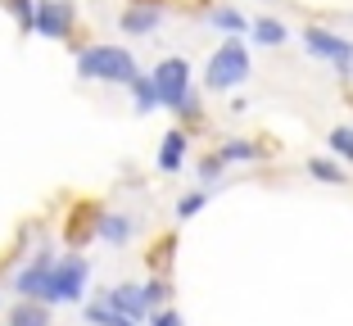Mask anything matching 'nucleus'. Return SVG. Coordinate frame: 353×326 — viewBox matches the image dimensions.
<instances>
[{"label": "nucleus", "mask_w": 353, "mask_h": 326, "mask_svg": "<svg viewBox=\"0 0 353 326\" xmlns=\"http://www.w3.org/2000/svg\"><path fill=\"white\" fill-rule=\"evenodd\" d=\"M95 218H100V204L95 200H77L73 209H68V218H63V245L82 254L86 245L95 241Z\"/></svg>", "instance_id": "8"}, {"label": "nucleus", "mask_w": 353, "mask_h": 326, "mask_svg": "<svg viewBox=\"0 0 353 326\" xmlns=\"http://www.w3.org/2000/svg\"><path fill=\"white\" fill-rule=\"evenodd\" d=\"M163 5L159 0H132L123 14H118V28L127 32V37H150V32H159V23H163Z\"/></svg>", "instance_id": "9"}, {"label": "nucleus", "mask_w": 353, "mask_h": 326, "mask_svg": "<svg viewBox=\"0 0 353 326\" xmlns=\"http://www.w3.org/2000/svg\"><path fill=\"white\" fill-rule=\"evenodd\" d=\"M127 91H132V100H136V114H154V109H159V95H154L150 73H136L132 82H127Z\"/></svg>", "instance_id": "19"}, {"label": "nucleus", "mask_w": 353, "mask_h": 326, "mask_svg": "<svg viewBox=\"0 0 353 326\" xmlns=\"http://www.w3.org/2000/svg\"><path fill=\"white\" fill-rule=\"evenodd\" d=\"M308 177H317V181H326V186H344V163L340 159H322V154H312L308 159Z\"/></svg>", "instance_id": "20"}, {"label": "nucleus", "mask_w": 353, "mask_h": 326, "mask_svg": "<svg viewBox=\"0 0 353 326\" xmlns=\"http://www.w3.org/2000/svg\"><path fill=\"white\" fill-rule=\"evenodd\" d=\"M82 317H86V326H141V322H132V317L114 313V308L104 304L100 295H95V299H86V304H82Z\"/></svg>", "instance_id": "15"}, {"label": "nucleus", "mask_w": 353, "mask_h": 326, "mask_svg": "<svg viewBox=\"0 0 353 326\" xmlns=\"http://www.w3.org/2000/svg\"><path fill=\"white\" fill-rule=\"evenodd\" d=\"M141 295H145V308H168L172 304V276H150L141 285Z\"/></svg>", "instance_id": "21"}, {"label": "nucleus", "mask_w": 353, "mask_h": 326, "mask_svg": "<svg viewBox=\"0 0 353 326\" xmlns=\"http://www.w3.org/2000/svg\"><path fill=\"white\" fill-rule=\"evenodd\" d=\"M250 73H254L250 45L240 41V37H227L218 50L208 54V63H204V86H208V91H236Z\"/></svg>", "instance_id": "3"}, {"label": "nucleus", "mask_w": 353, "mask_h": 326, "mask_svg": "<svg viewBox=\"0 0 353 326\" xmlns=\"http://www.w3.org/2000/svg\"><path fill=\"white\" fill-rule=\"evenodd\" d=\"M145 326H186V322H181V313L168 304V308H150V313H145Z\"/></svg>", "instance_id": "26"}, {"label": "nucleus", "mask_w": 353, "mask_h": 326, "mask_svg": "<svg viewBox=\"0 0 353 326\" xmlns=\"http://www.w3.org/2000/svg\"><path fill=\"white\" fill-rule=\"evenodd\" d=\"M222 168H227V163L218 159V150H208V154L199 159V181H218V177H222Z\"/></svg>", "instance_id": "27"}, {"label": "nucleus", "mask_w": 353, "mask_h": 326, "mask_svg": "<svg viewBox=\"0 0 353 326\" xmlns=\"http://www.w3.org/2000/svg\"><path fill=\"white\" fill-rule=\"evenodd\" d=\"M0 313H5V290H0Z\"/></svg>", "instance_id": "30"}, {"label": "nucleus", "mask_w": 353, "mask_h": 326, "mask_svg": "<svg viewBox=\"0 0 353 326\" xmlns=\"http://www.w3.org/2000/svg\"><path fill=\"white\" fill-rule=\"evenodd\" d=\"M141 73V63L127 45H109V41H91L77 50V77L82 82H104V86H127Z\"/></svg>", "instance_id": "1"}, {"label": "nucleus", "mask_w": 353, "mask_h": 326, "mask_svg": "<svg viewBox=\"0 0 353 326\" xmlns=\"http://www.w3.org/2000/svg\"><path fill=\"white\" fill-rule=\"evenodd\" d=\"M86 285H91V258L77 249L68 254H54V267H50V281H46V304L59 308V304H82L86 299Z\"/></svg>", "instance_id": "2"}, {"label": "nucleus", "mask_w": 353, "mask_h": 326, "mask_svg": "<svg viewBox=\"0 0 353 326\" xmlns=\"http://www.w3.org/2000/svg\"><path fill=\"white\" fill-rule=\"evenodd\" d=\"M5 326H54V308L41 299H14L5 308Z\"/></svg>", "instance_id": "13"}, {"label": "nucleus", "mask_w": 353, "mask_h": 326, "mask_svg": "<svg viewBox=\"0 0 353 326\" xmlns=\"http://www.w3.org/2000/svg\"><path fill=\"white\" fill-rule=\"evenodd\" d=\"M344 100H349V105H353V82H344Z\"/></svg>", "instance_id": "29"}, {"label": "nucleus", "mask_w": 353, "mask_h": 326, "mask_svg": "<svg viewBox=\"0 0 353 326\" xmlns=\"http://www.w3.org/2000/svg\"><path fill=\"white\" fill-rule=\"evenodd\" d=\"M100 299L114 313H123V317H132V322H145V295H141V285L136 281H118V285H109V290H100Z\"/></svg>", "instance_id": "11"}, {"label": "nucleus", "mask_w": 353, "mask_h": 326, "mask_svg": "<svg viewBox=\"0 0 353 326\" xmlns=\"http://www.w3.org/2000/svg\"><path fill=\"white\" fill-rule=\"evenodd\" d=\"M10 19L19 23V32H32V14H37V0H5Z\"/></svg>", "instance_id": "25"}, {"label": "nucleus", "mask_w": 353, "mask_h": 326, "mask_svg": "<svg viewBox=\"0 0 353 326\" xmlns=\"http://www.w3.org/2000/svg\"><path fill=\"white\" fill-rule=\"evenodd\" d=\"M250 32H254V41H259V45H285V41H290L285 23L272 19V14H268V19H254V23H250Z\"/></svg>", "instance_id": "18"}, {"label": "nucleus", "mask_w": 353, "mask_h": 326, "mask_svg": "<svg viewBox=\"0 0 353 326\" xmlns=\"http://www.w3.org/2000/svg\"><path fill=\"white\" fill-rule=\"evenodd\" d=\"M136 236V218L123 209H100V218H95V241L114 245V249H123V245H132Z\"/></svg>", "instance_id": "10"}, {"label": "nucleus", "mask_w": 353, "mask_h": 326, "mask_svg": "<svg viewBox=\"0 0 353 326\" xmlns=\"http://www.w3.org/2000/svg\"><path fill=\"white\" fill-rule=\"evenodd\" d=\"M77 28V10L73 0H37V14H32V32L46 37V41H68Z\"/></svg>", "instance_id": "7"}, {"label": "nucleus", "mask_w": 353, "mask_h": 326, "mask_svg": "<svg viewBox=\"0 0 353 326\" xmlns=\"http://www.w3.org/2000/svg\"><path fill=\"white\" fill-rule=\"evenodd\" d=\"M50 267H54V245H37V249H32L28 258H23V263L10 272L14 299H41V304H46V281H50Z\"/></svg>", "instance_id": "4"}, {"label": "nucleus", "mask_w": 353, "mask_h": 326, "mask_svg": "<svg viewBox=\"0 0 353 326\" xmlns=\"http://www.w3.org/2000/svg\"><path fill=\"white\" fill-rule=\"evenodd\" d=\"M303 50H308L312 59L335 63V73H340V77L353 73V41L340 37V32H331V28H303Z\"/></svg>", "instance_id": "6"}, {"label": "nucleus", "mask_w": 353, "mask_h": 326, "mask_svg": "<svg viewBox=\"0 0 353 326\" xmlns=\"http://www.w3.org/2000/svg\"><path fill=\"white\" fill-rule=\"evenodd\" d=\"M172 114L181 118L176 127H186V132H195V127H204V100H199V91H190L186 100H181V105L172 109Z\"/></svg>", "instance_id": "22"}, {"label": "nucleus", "mask_w": 353, "mask_h": 326, "mask_svg": "<svg viewBox=\"0 0 353 326\" xmlns=\"http://www.w3.org/2000/svg\"><path fill=\"white\" fill-rule=\"evenodd\" d=\"M326 145H331V154L340 159V163H353V127H331Z\"/></svg>", "instance_id": "23"}, {"label": "nucleus", "mask_w": 353, "mask_h": 326, "mask_svg": "<svg viewBox=\"0 0 353 326\" xmlns=\"http://www.w3.org/2000/svg\"><path fill=\"white\" fill-rule=\"evenodd\" d=\"M172 249H176V236H159L154 245H150V276H168L172 272Z\"/></svg>", "instance_id": "17"}, {"label": "nucleus", "mask_w": 353, "mask_h": 326, "mask_svg": "<svg viewBox=\"0 0 353 326\" xmlns=\"http://www.w3.org/2000/svg\"><path fill=\"white\" fill-rule=\"evenodd\" d=\"M268 154H276V141H272V145H259V141H250V136H231V141L218 145L222 163H259V159H268Z\"/></svg>", "instance_id": "14"}, {"label": "nucleus", "mask_w": 353, "mask_h": 326, "mask_svg": "<svg viewBox=\"0 0 353 326\" xmlns=\"http://www.w3.org/2000/svg\"><path fill=\"white\" fill-rule=\"evenodd\" d=\"M159 5H163V10L172 5V10H181V14H204L208 10V0H159Z\"/></svg>", "instance_id": "28"}, {"label": "nucleus", "mask_w": 353, "mask_h": 326, "mask_svg": "<svg viewBox=\"0 0 353 326\" xmlns=\"http://www.w3.org/2000/svg\"><path fill=\"white\" fill-rule=\"evenodd\" d=\"M150 82H154L159 109H176L190 91H195V82H190V63L181 59V54H168V59H159L154 73H150Z\"/></svg>", "instance_id": "5"}, {"label": "nucleus", "mask_w": 353, "mask_h": 326, "mask_svg": "<svg viewBox=\"0 0 353 326\" xmlns=\"http://www.w3.org/2000/svg\"><path fill=\"white\" fill-rule=\"evenodd\" d=\"M186 154H190V132L186 127H172L163 141H159V172H181V163H186Z\"/></svg>", "instance_id": "12"}, {"label": "nucleus", "mask_w": 353, "mask_h": 326, "mask_svg": "<svg viewBox=\"0 0 353 326\" xmlns=\"http://www.w3.org/2000/svg\"><path fill=\"white\" fill-rule=\"evenodd\" d=\"M208 23H213L218 32H231V37L250 32V19H245V14H240L236 5H213V10H208Z\"/></svg>", "instance_id": "16"}, {"label": "nucleus", "mask_w": 353, "mask_h": 326, "mask_svg": "<svg viewBox=\"0 0 353 326\" xmlns=\"http://www.w3.org/2000/svg\"><path fill=\"white\" fill-rule=\"evenodd\" d=\"M204 204H208V190H186V195L176 200V218L190 222L195 213H204Z\"/></svg>", "instance_id": "24"}]
</instances>
